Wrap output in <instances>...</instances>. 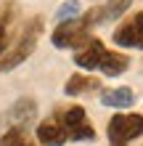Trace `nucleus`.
I'll return each mask as SVG.
<instances>
[{"instance_id": "obj_1", "label": "nucleus", "mask_w": 143, "mask_h": 146, "mask_svg": "<svg viewBox=\"0 0 143 146\" xmlns=\"http://www.w3.org/2000/svg\"><path fill=\"white\" fill-rule=\"evenodd\" d=\"M40 32H43V16H32V19L24 24L19 32H16L11 48L0 56V74L16 69L19 64H24L32 53H35L37 40H40Z\"/></svg>"}, {"instance_id": "obj_2", "label": "nucleus", "mask_w": 143, "mask_h": 146, "mask_svg": "<svg viewBox=\"0 0 143 146\" xmlns=\"http://www.w3.org/2000/svg\"><path fill=\"white\" fill-rule=\"evenodd\" d=\"M90 37H93V24L88 21L85 11H82V16H77L72 21H58V27L50 35V42L56 48H61V50H77Z\"/></svg>"}, {"instance_id": "obj_3", "label": "nucleus", "mask_w": 143, "mask_h": 146, "mask_svg": "<svg viewBox=\"0 0 143 146\" xmlns=\"http://www.w3.org/2000/svg\"><path fill=\"white\" fill-rule=\"evenodd\" d=\"M53 119L58 122V127L64 130L66 141H93L96 138V127L88 119V111L82 106H66L58 109Z\"/></svg>"}, {"instance_id": "obj_4", "label": "nucleus", "mask_w": 143, "mask_h": 146, "mask_svg": "<svg viewBox=\"0 0 143 146\" xmlns=\"http://www.w3.org/2000/svg\"><path fill=\"white\" fill-rule=\"evenodd\" d=\"M109 146H130L135 138L143 135V114L127 111V114H114L106 125Z\"/></svg>"}, {"instance_id": "obj_5", "label": "nucleus", "mask_w": 143, "mask_h": 146, "mask_svg": "<svg viewBox=\"0 0 143 146\" xmlns=\"http://www.w3.org/2000/svg\"><path fill=\"white\" fill-rule=\"evenodd\" d=\"M114 45H119L125 50H143V11L132 13L127 21H122L114 29Z\"/></svg>"}, {"instance_id": "obj_6", "label": "nucleus", "mask_w": 143, "mask_h": 146, "mask_svg": "<svg viewBox=\"0 0 143 146\" xmlns=\"http://www.w3.org/2000/svg\"><path fill=\"white\" fill-rule=\"evenodd\" d=\"M132 5V0H106L103 5H96V8H88L85 16L88 21L98 27V24H109V21H117L127 13V8Z\"/></svg>"}, {"instance_id": "obj_7", "label": "nucleus", "mask_w": 143, "mask_h": 146, "mask_svg": "<svg viewBox=\"0 0 143 146\" xmlns=\"http://www.w3.org/2000/svg\"><path fill=\"white\" fill-rule=\"evenodd\" d=\"M103 53H106L103 40L90 37L82 48H77V53H74V64H77L82 72H96L98 64H101V58H103Z\"/></svg>"}, {"instance_id": "obj_8", "label": "nucleus", "mask_w": 143, "mask_h": 146, "mask_svg": "<svg viewBox=\"0 0 143 146\" xmlns=\"http://www.w3.org/2000/svg\"><path fill=\"white\" fill-rule=\"evenodd\" d=\"M16 24H19V5L16 3L0 5V56L11 48L16 37Z\"/></svg>"}, {"instance_id": "obj_9", "label": "nucleus", "mask_w": 143, "mask_h": 146, "mask_svg": "<svg viewBox=\"0 0 143 146\" xmlns=\"http://www.w3.org/2000/svg\"><path fill=\"white\" fill-rule=\"evenodd\" d=\"M135 101H138V96L132 88H109V90L101 93V104L109 106V109H119V111L132 109Z\"/></svg>"}, {"instance_id": "obj_10", "label": "nucleus", "mask_w": 143, "mask_h": 146, "mask_svg": "<svg viewBox=\"0 0 143 146\" xmlns=\"http://www.w3.org/2000/svg\"><path fill=\"white\" fill-rule=\"evenodd\" d=\"M98 90H101V80L93 74H82V72L72 74L64 85L66 96H88V93H98Z\"/></svg>"}, {"instance_id": "obj_11", "label": "nucleus", "mask_w": 143, "mask_h": 146, "mask_svg": "<svg viewBox=\"0 0 143 146\" xmlns=\"http://www.w3.org/2000/svg\"><path fill=\"white\" fill-rule=\"evenodd\" d=\"M127 66H130V56L127 53H119V50H109L106 48V53H103V58H101L96 72L106 74V77H119V74L127 72Z\"/></svg>"}, {"instance_id": "obj_12", "label": "nucleus", "mask_w": 143, "mask_h": 146, "mask_svg": "<svg viewBox=\"0 0 143 146\" xmlns=\"http://www.w3.org/2000/svg\"><path fill=\"white\" fill-rule=\"evenodd\" d=\"M37 114V106L32 98H19L16 104L11 106V111H8V117H11V127H27L32 122V117Z\"/></svg>"}, {"instance_id": "obj_13", "label": "nucleus", "mask_w": 143, "mask_h": 146, "mask_svg": "<svg viewBox=\"0 0 143 146\" xmlns=\"http://www.w3.org/2000/svg\"><path fill=\"white\" fill-rule=\"evenodd\" d=\"M35 135H37V143H43V146H64L66 143V135H64L61 127H58L56 119H45V122H40Z\"/></svg>"}, {"instance_id": "obj_14", "label": "nucleus", "mask_w": 143, "mask_h": 146, "mask_svg": "<svg viewBox=\"0 0 143 146\" xmlns=\"http://www.w3.org/2000/svg\"><path fill=\"white\" fill-rule=\"evenodd\" d=\"M0 146H37V143H32L21 127H8V130L0 135Z\"/></svg>"}, {"instance_id": "obj_15", "label": "nucleus", "mask_w": 143, "mask_h": 146, "mask_svg": "<svg viewBox=\"0 0 143 146\" xmlns=\"http://www.w3.org/2000/svg\"><path fill=\"white\" fill-rule=\"evenodd\" d=\"M77 16H82V3L80 0H64V3L58 5V11H56L58 21H72V19H77Z\"/></svg>"}]
</instances>
